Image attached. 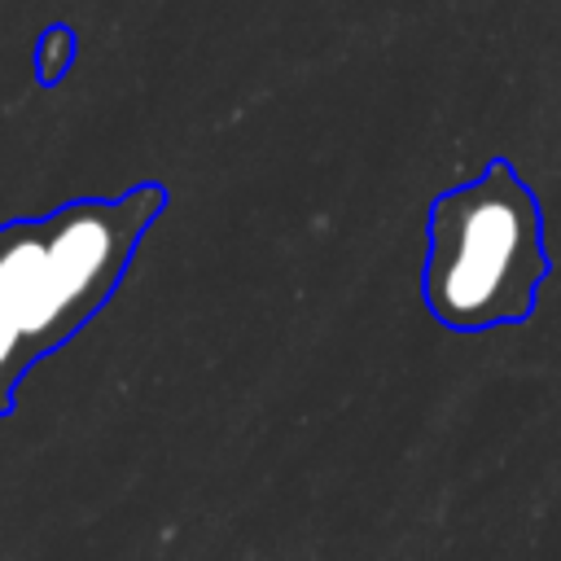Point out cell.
<instances>
[{"mask_svg": "<svg viewBox=\"0 0 561 561\" xmlns=\"http://www.w3.org/2000/svg\"><path fill=\"white\" fill-rule=\"evenodd\" d=\"M70 48H75V35H70L66 26H53V31L44 35V44H39V75H44L48 83H53V79L66 70Z\"/></svg>", "mask_w": 561, "mask_h": 561, "instance_id": "obj_3", "label": "cell"}, {"mask_svg": "<svg viewBox=\"0 0 561 561\" xmlns=\"http://www.w3.org/2000/svg\"><path fill=\"white\" fill-rule=\"evenodd\" d=\"M162 210L167 184L145 180L118 197H75L0 224V416L26 373L114 298Z\"/></svg>", "mask_w": 561, "mask_h": 561, "instance_id": "obj_1", "label": "cell"}, {"mask_svg": "<svg viewBox=\"0 0 561 561\" xmlns=\"http://www.w3.org/2000/svg\"><path fill=\"white\" fill-rule=\"evenodd\" d=\"M552 272L543 210L508 158L434 193L425 215V311L451 333H486L535 316Z\"/></svg>", "mask_w": 561, "mask_h": 561, "instance_id": "obj_2", "label": "cell"}]
</instances>
